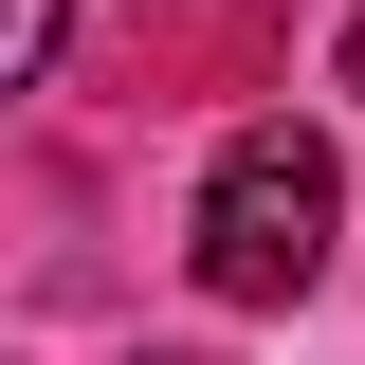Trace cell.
Instances as JSON below:
<instances>
[{
    "label": "cell",
    "mask_w": 365,
    "mask_h": 365,
    "mask_svg": "<svg viewBox=\"0 0 365 365\" xmlns=\"http://www.w3.org/2000/svg\"><path fill=\"white\" fill-rule=\"evenodd\" d=\"M329 146L311 128H237L220 146V182H201V292H237V311H292L329 274Z\"/></svg>",
    "instance_id": "cell-1"
},
{
    "label": "cell",
    "mask_w": 365,
    "mask_h": 365,
    "mask_svg": "<svg viewBox=\"0 0 365 365\" xmlns=\"http://www.w3.org/2000/svg\"><path fill=\"white\" fill-rule=\"evenodd\" d=\"M347 91H365V19H347Z\"/></svg>",
    "instance_id": "cell-2"
},
{
    "label": "cell",
    "mask_w": 365,
    "mask_h": 365,
    "mask_svg": "<svg viewBox=\"0 0 365 365\" xmlns=\"http://www.w3.org/2000/svg\"><path fill=\"white\" fill-rule=\"evenodd\" d=\"M165 365H201V347H165Z\"/></svg>",
    "instance_id": "cell-3"
}]
</instances>
